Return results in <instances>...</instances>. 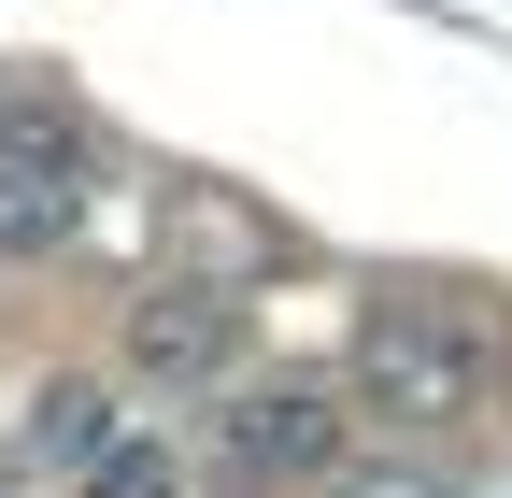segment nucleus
Returning <instances> with one entry per match:
<instances>
[{
  "instance_id": "f257e3e1",
  "label": "nucleus",
  "mask_w": 512,
  "mask_h": 498,
  "mask_svg": "<svg viewBox=\"0 0 512 498\" xmlns=\"http://www.w3.org/2000/svg\"><path fill=\"white\" fill-rule=\"evenodd\" d=\"M356 399L399 413V427H470L498 399V342L470 299H384L370 342H356Z\"/></svg>"
},
{
  "instance_id": "f03ea898",
  "label": "nucleus",
  "mask_w": 512,
  "mask_h": 498,
  "mask_svg": "<svg viewBox=\"0 0 512 498\" xmlns=\"http://www.w3.org/2000/svg\"><path fill=\"white\" fill-rule=\"evenodd\" d=\"M72 228H86V143L29 100H0V257H57Z\"/></svg>"
},
{
  "instance_id": "7ed1b4c3",
  "label": "nucleus",
  "mask_w": 512,
  "mask_h": 498,
  "mask_svg": "<svg viewBox=\"0 0 512 498\" xmlns=\"http://www.w3.org/2000/svg\"><path fill=\"white\" fill-rule=\"evenodd\" d=\"M128 356H143L157 385H214V370L242 356V299L228 285H157L143 314H128Z\"/></svg>"
},
{
  "instance_id": "20e7f679",
  "label": "nucleus",
  "mask_w": 512,
  "mask_h": 498,
  "mask_svg": "<svg viewBox=\"0 0 512 498\" xmlns=\"http://www.w3.org/2000/svg\"><path fill=\"white\" fill-rule=\"evenodd\" d=\"M72 498H185V442L157 413H114V442L72 470Z\"/></svg>"
},
{
  "instance_id": "39448f33",
  "label": "nucleus",
  "mask_w": 512,
  "mask_h": 498,
  "mask_svg": "<svg viewBox=\"0 0 512 498\" xmlns=\"http://www.w3.org/2000/svg\"><path fill=\"white\" fill-rule=\"evenodd\" d=\"M228 442L256 456V470H342V427H328V399H242V427H228Z\"/></svg>"
},
{
  "instance_id": "423d86ee",
  "label": "nucleus",
  "mask_w": 512,
  "mask_h": 498,
  "mask_svg": "<svg viewBox=\"0 0 512 498\" xmlns=\"http://www.w3.org/2000/svg\"><path fill=\"white\" fill-rule=\"evenodd\" d=\"M100 442H114V385H43V399H29V456H43L57 484H72Z\"/></svg>"
},
{
  "instance_id": "0eeeda50",
  "label": "nucleus",
  "mask_w": 512,
  "mask_h": 498,
  "mask_svg": "<svg viewBox=\"0 0 512 498\" xmlns=\"http://www.w3.org/2000/svg\"><path fill=\"white\" fill-rule=\"evenodd\" d=\"M328 498H441L427 470H328Z\"/></svg>"
}]
</instances>
